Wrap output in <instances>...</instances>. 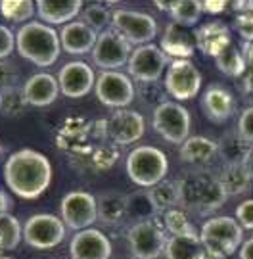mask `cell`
<instances>
[{"label":"cell","instance_id":"obj_3","mask_svg":"<svg viewBox=\"0 0 253 259\" xmlns=\"http://www.w3.org/2000/svg\"><path fill=\"white\" fill-rule=\"evenodd\" d=\"M16 47L21 58L38 67L54 65L62 52V42L56 29L42 21H29L23 27H19Z\"/></svg>","mask_w":253,"mask_h":259},{"label":"cell","instance_id":"obj_13","mask_svg":"<svg viewBox=\"0 0 253 259\" xmlns=\"http://www.w3.org/2000/svg\"><path fill=\"white\" fill-rule=\"evenodd\" d=\"M201 89V73L190 60H171L165 71V91L175 100H190Z\"/></svg>","mask_w":253,"mask_h":259},{"label":"cell","instance_id":"obj_12","mask_svg":"<svg viewBox=\"0 0 253 259\" xmlns=\"http://www.w3.org/2000/svg\"><path fill=\"white\" fill-rule=\"evenodd\" d=\"M132 54V45L121 37L113 27L106 29L98 35L96 47L92 50V62L104 71H117L119 67L129 64Z\"/></svg>","mask_w":253,"mask_h":259},{"label":"cell","instance_id":"obj_23","mask_svg":"<svg viewBox=\"0 0 253 259\" xmlns=\"http://www.w3.org/2000/svg\"><path fill=\"white\" fill-rule=\"evenodd\" d=\"M84 4L81 0H64V2H52V0H38L37 14L42 23L46 25H67L83 12Z\"/></svg>","mask_w":253,"mask_h":259},{"label":"cell","instance_id":"obj_38","mask_svg":"<svg viewBox=\"0 0 253 259\" xmlns=\"http://www.w3.org/2000/svg\"><path fill=\"white\" fill-rule=\"evenodd\" d=\"M19 83L18 67L10 64L8 60L0 62V94H6L10 91H16Z\"/></svg>","mask_w":253,"mask_h":259},{"label":"cell","instance_id":"obj_18","mask_svg":"<svg viewBox=\"0 0 253 259\" xmlns=\"http://www.w3.org/2000/svg\"><path fill=\"white\" fill-rule=\"evenodd\" d=\"M201 111L206 113L207 119L215 125L226 123L236 111L234 94L230 93L225 84L211 83L201 96Z\"/></svg>","mask_w":253,"mask_h":259},{"label":"cell","instance_id":"obj_39","mask_svg":"<svg viewBox=\"0 0 253 259\" xmlns=\"http://www.w3.org/2000/svg\"><path fill=\"white\" fill-rule=\"evenodd\" d=\"M165 94H167L165 87L161 89V87L158 83H142L140 98L146 104H156V108H158V106H161L163 102H167Z\"/></svg>","mask_w":253,"mask_h":259},{"label":"cell","instance_id":"obj_6","mask_svg":"<svg viewBox=\"0 0 253 259\" xmlns=\"http://www.w3.org/2000/svg\"><path fill=\"white\" fill-rule=\"evenodd\" d=\"M151 127L161 139L171 144H184L190 139L192 115L182 104L167 100L158 108H154Z\"/></svg>","mask_w":253,"mask_h":259},{"label":"cell","instance_id":"obj_10","mask_svg":"<svg viewBox=\"0 0 253 259\" xmlns=\"http://www.w3.org/2000/svg\"><path fill=\"white\" fill-rule=\"evenodd\" d=\"M60 213L67 229H73L75 232L84 231L98 221V202L90 192L73 190L62 198Z\"/></svg>","mask_w":253,"mask_h":259},{"label":"cell","instance_id":"obj_35","mask_svg":"<svg viewBox=\"0 0 253 259\" xmlns=\"http://www.w3.org/2000/svg\"><path fill=\"white\" fill-rule=\"evenodd\" d=\"M163 225L171 232V236H192V234H197L192 221H190V217H188V213L182 207H175V209H169L167 213H163Z\"/></svg>","mask_w":253,"mask_h":259},{"label":"cell","instance_id":"obj_30","mask_svg":"<svg viewBox=\"0 0 253 259\" xmlns=\"http://www.w3.org/2000/svg\"><path fill=\"white\" fill-rule=\"evenodd\" d=\"M219 181L226 196L244 194L251 188V177L245 173L242 165H225L219 171Z\"/></svg>","mask_w":253,"mask_h":259},{"label":"cell","instance_id":"obj_28","mask_svg":"<svg viewBox=\"0 0 253 259\" xmlns=\"http://www.w3.org/2000/svg\"><path fill=\"white\" fill-rule=\"evenodd\" d=\"M160 213H167L169 209L180 207V185L178 179H163L161 183L148 188Z\"/></svg>","mask_w":253,"mask_h":259},{"label":"cell","instance_id":"obj_55","mask_svg":"<svg viewBox=\"0 0 253 259\" xmlns=\"http://www.w3.org/2000/svg\"><path fill=\"white\" fill-rule=\"evenodd\" d=\"M251 190H253V179H251Z\"/></svg>","mask_w":253,"mask_h":259},{"label":"cell","instance_id":"obj_9","mask_svg":"<svg viewBox=\"0 0 253 259\" xmlns=\"http://www.w3.org/2000/svg\"><path fill=\"white\" fill-rule=\"evenodd\" d=\"M112 27L136 47L151 45V40L158 35V21L154 16L134 10H115L112 16Z\"/></svg>","mask_w":253,"mask_h":259},{"label":"cell","instance_id":"obj_19","mask_svg":"<svg viewBox=\"0 0 253 259\" xmlns=\"http://www.w3.org/2000/svg\"><path fill=\"white\" fill-rule=\"evenodd\" d=\"M21 93H23L27 106L46 108V106L56 102L58 94H60L58 77L46 73V71L31 75L25 81V84L21 87Z\"/></svg>","mask_w":253,"mask_h":259},{"label":"cell","instance_id":"obj_32","mask_svg":"<svg viewBox=\"0 0 253 259\" xmlns=\"http://www.w3.org/2000/svg\"><path fill=\"white\" fill-rule=\"evenodd\" d=\"M215 65L221 73L228 75V77H242V75L247 71L244 54H242V50L236 48L234 45H230V47L225 48L221 54L217 56Z\"/></svg>","mask_w":253,"mask_h":259},{"label":"cell","instance_id":"obj_4","mask_svg":"<svg viewBox=\"0 0 253 259\" xmlns=\"http://www.w3.org/2000/svg\"><path fill=\"white\" fill-rule=\"evenodd\" d=\"M167 156L156 146H138L127 156V175L140 188H154L167 177Z\"/></svg>","mask_w":253,"mask_h":259},{"label":"cell","instance_id":"obj_48","mask_svg":"<svg viewBox=\"0 0 253 259\" xmlns=\"http://www.w3.org/2000/svg\"><path fill=\"white\" fill-rule=\"evenodd\" d=\"M232 8L238 14H247V12H253V2H234Z\"/></svg>","mask_w":253,"mask_h":259},{"label":"cell","instance_id":"obj_29","mask_svg":"<svg viewBox=\"0 0 253 259\" xmlns=\"http://www.w3.org/2000/svg\"><path fill=\"white\" fill-rule=\"evenodd\" d=\"M251 144L242 139L238 133L226 135L225 139L219 142V156L225 165H242V161L251 152Z\"/></svg>","mask_w":253,"mask_h":259},{"label":"cell","instance_id":"obj_40","mask_svg":"<svg viewBox=\"0 0 253 259\" xmlns=\"http://www.w3.org/2000/svg\"><path fill=\"white\" fill-rule=\"evenodd\" d=\"M234 29L245 42H253V12L238 14L234 19Z\"/></svg>","mask_w":253,"mask_h":259},{"label":"cell","instance_id":"obj_27","mask_svg":"<svg viewBox=\"0 0 253 259\" xmlns=\"http://www.w3.org/2000/svg\"><path fill=\"white\" fill-rule=\"evenodd\" d=\"M206 251L204 244L199 240V234L192 236H171L165 248L167 259H199Z\"/></svg>","mask_w":253,"mask_h":259},{"label":"cell","instance_id":"obj_16","mask_svg":"<svg viewBox=\"0 0 253 259\" xmlns=\"http://www.w3.org/2000/svg\"><path fill=\"white\" fill-rule=\"evenodd\" d=\"M60 93L67 98H83L96 87V75L92 67L81 60L69 62L58 71Z\"/></svg>","mask_w":253,"mask_h":259},{"label":"cell","instance_id":"obj_14","mask_svg":"<svg viewBox=\"0 0 253 259\" xmlns=\"http://www.w3.org/2000/svg\"><path fill=\"white\" fill-rule=\"evenodd\" d=\"M96 98L106 108L125 110L134 100V84L121 71H102L96 79Z\"/></svg>","mask_w":253,"mask_h":259},{"label":"cell","instance_id":"obj_47","mask_svg":"<svg viewBox=\"0 0 253 259\" xmlns=\"http://www.w3.org/2000/svg\"><path fill=\"white\" fill-rule=\"evenodd\" d=\"M12 207V200H10V196L4 192V190H0V215L2 213H8V209Z\"/></svg>","mask_w":253,"mask_h":259},{"label":"cell","instance_id":"obj_46","mask_svg":"<svg viewBox=\"0 0 253 259\" xmlns=\"http://www.w3.org/2000/svg\"><path fill=\"white\" fill-rule=\"evenodd\" d=\"M240 259H253V238L245 240L240 248Z\"/></svg>","mask_w":253,"mask_h":259},{"label":"cell","instance_id":"obj_53","mask_svg":"<svg viewBox=\"0 0 253 259\" xmlns=\"http://www.w3.org/2000/svg\"><path fill=\"white\" fill-rule=\"evenodd\" d=\"M0 111H2V94H0Z\"/></svg>","mask_w":253,"mask_h":259},{"label":"cell","instance_id":"obj_50","mask_svg":"<svg viewBox=\"0 0 253 259\" xmlns=\"http://www.w3.org/2000/svg\"><path fill=\"white\" fill-rule=\"evenodd\" d=\"M244 91L253 94V71H245L244 75Z\"/></svg>","mask_w":253,"mask_h":259},{"label":"cell","instance_id":"obj_11","mask_svg":"<svg viewBox=\"0 0 253 259\" xmlns=\"http://www.w3.org/2000/svg\"><path fill=\"white\" fill-rule=\"evenodd\" d=\"M169 56L156 45H144L132 50L131 60L127 64L131 79L138 83H158L161 75L167 71Z\"/></svg>","mask_w":253,"mask_h":259},{"label":"cell","instance_id":"obj_2","mask_svg":"<svg viewBox=\"0 0 253 259\" xmlns=\"http://www.w3.org/2000/svg\"><path fill=\"white\" fill-rule=\"evenodd\" d=\"M180 185V207L197 215H211L226 202L228 196L223 190L219 173L211 171H190L178 179Z\"/></svg>","mask_w":253,"mask_h":259},{"label":"cell","instance_id":"obj_45","mask_svg":"<svg viewBox=\"0 0 253 259\" xmlns=\"http://www.w3.org/2000/svg\"><path fill=\"white\" fill-rule=\"evenodd\" d=\"M242 54H244L247 71H253V42H244V47H242Z\"/></svg>","mask_w":253,"mask_h":259},{"label":"cell","instance_id":"obj_49","mask_svg":"<svg viewBox=\"0 0 253 259\" xmlns=\"http://www.w3.org/2000/svg\"><path fill=\"white\" fill-rule=\"evenodd\" d=\"M242 167H244V171L247 173V175L251 177L253 179V148H251V152L245 156V159L242 161Z\"/></svg>","mask_w":253,"mask_h":259},{"label":"cell","instance_id":"obj_41","mask_svg":"<svg viewBox=\"0 0 253 259\" xmlns=\"http://www.w3.org/2000/svg\"><path fill=\"white\" fill-rule=\"evenodd\" d=\"M238 135L249 144H253V106L245 108L238 119Z\"/></svg>","mask_w":253,"mask_h":259},{"label":"cell","instance_id":"obj_42","mask_svg":"<svg viewBox=\"0 0 253 259\" xmlns=\"http://www.w3.org/2000/svg\"><path fill=\"white\" fill-rule=\"evenodd\" d=\"M236 221L242 225V229L253 231V198L244 200L236 207Z\"/></svg>","mask_w":253,"mask_h":259},{"label":"cell","instance_id":"obj_21","mask_svg":"<svg viewBox=\"0 0 253 259\" xmlns=\"http://www.w3.org/2000/svg\"><path fill=\"white\" fill-rule=\"evenodd\" d=\"M96 40H98V33L88 27L83 19H75V21L64 25L62 33H60L62 48L71 56L92 52L96 47Z\"/></svg>","mask_w":253,"mask_h":259},{"label":"cell","instance_id":"obj_24","mask_svg":"<svg viewBox=\"0 0 253 259\" xmlns=\"http://www.w3.org/2000/svg\"><path fill=\"white\" fill-rule=\"evenodd\" d=\"M178 156L188 165L204 167L219 156V144L207 137H190L184 144H180Z\"/></svg>","mask_w":253,"mask_h":259},{"label":"cell","instance_id":"obj_34","mask_svg":"<svg viewBox=\"0 0 253 259\" xmlns=\"http://www.w3.org/2000/svg\"><path fill=\"white\" fill-rule=\"evenodd\" d=\"M35 12H37V4L31 0H2L0 2V14L14 23L25 25L33 18Z\"/></svg>","mask_w":253,"mask_h":259},{"label":"cell","instance_id":"obj_37","mask_svg":"<svg viewBox=\"0 0 253 259\" xmlns=\"http://www.w3.org/2000/svg\"><path fill=\"white\" fill-rule=\"evenodd\" d=\"M25 98H23V93L21 89H16V91H10V93L2 94V111L8 115V117H16V115H21L23 110H25Z\"/></svg>","mask_w":253,"mask_h":259},{"label":"cell","instance_id":"obj_56","mask_svg":"<svg viewBox=\"0 0 253 259\" xmlns=\"http://www.w3.org/2000/svg\"><path fill=\"white\" fill-rule=\"evenodd\" d=\"M0 152H2V150H0Z\"/></svg>","mask_w":253,"mask_h":259},{"label":"cell","instance_id":"obj_44","mask_svg":"<svg viewBox=\"0 0 253 259\" xmlns=\"http://www.w3.org/2000/svg\"><path fill=\"white\" fill-rule=\"evenodd\" d=\"M226 8V2H213V0H206L204 2V12L206 14H223Z\"/></svg>","mask_w":253,"mask_h":259},{"label":"cell","instance_id":"obj_33","mask_svg":"<svg viewBox=\"0 0 253 259\" xmlns=\"http://www.w3.org/2000/svg\"><path fill=\"white\" fill-rule=\"evenodd\" d=\"M0 236H2V251H12L18 248L23 238V225L19 223L18 217H14L12 213L0 215Z\"/></svg>","mask_w":253,"mask_h":259},{"label":"cell","instance_id":"obj_8","mask_svg":"<svg viewBox=\"0 0 253 259\" xmlns=\"http://www.w3.org/2000/svg\"><path fill=\"white\" fill-rule=\"evenodd\" d=\"M66 223L52 213L31 215L23 225V240L35 250H52L66 240Z\"/></svg>","mask_w":253,"mask_h":259},{"label":"cell","instance_id":"obj_54","mask_svg":"<svg viewBox=\"0 0 253 259\" xmlns=\"http://www.w3.org/2000/svg\"><path fill=\"white\" fill-rule=\"evenodd\" d=\"M0 251H2V236H0Z\"/></svg>","mask_w":253,"mask_h":259},{"label":"cell","instance_id":"obj_5","mask_svg":"<svg viewBox=\"0 0 253 259\" xmlns=\"http://www.w3.org/2000/svg\"><path fill=\"white\" fill-rule=\"evenodd\" d=\"M199 240L206 251L217 253L221 257L232 255L238 246L244 242V229L234 217H211L204 223L199 231Z\"/></svg>","mask_w":253,"mask_h":259},{"label":"cell","instance_id":"obj_25","mask_svg":"<svg viewBox=\"0 0 253 259\" xmlns=\"http://www.w3.org/2000/svg\"><path fill=\"white\" fill-rule=\"evenodd\" d=\"M158 215H160V209H158L148 188L134 190L131 194H127V217H125V221H131L132 225H136L142 221L158 219Z\"/></svg>","mask_w":253,"mask_h":259},{"label":"cell","instance_id":"obj_26","mask_svg":"<svg viewBox=\"0 0 253 259\" xmlns=\"http://www.w3.org/2000/svg\"><path fill=\"white\" fill-rule=\"evenodd\" d=\"M98 202V219L106 225H119L127 217V194L117 190H108L96 198Z\"/></svg>","mask_w":253,"mask_h":259},{"label":"cell","instance_id":"obj_36","mask_svg":"<svg viewBox=\"0 0 253 259\" xmlns=\"http://www.w3.org/2000/svg\"><path fill=\"white\" fill-rule=\"evenodd\" d=\"M81 16H83L84 23L100 35V33H104L106 29H110V25H112L113 12H110L100 2H96V4H86L83 12H81Z\"/></svg>","mask_w":253,"mask_h":259},{"label":"cell","instance_id":"obj_52","mask_svg":"<svg viewBox=\"0 0 253 259\" xmlns=\"http://www.w3.org/2000/svg\"><path fill=\"white\" fill-rule=\"evenodd\" d=\"M0 259H12V257H10V255H6V253H2V251H0Z\"/></svg>","mask_w":253,"mask_h":259},{"label":"cell","instance_id":"obj_43","mask_svg":"<svg viewBox=\"0 0 253 259\" xmlns=\"http://www.w3.org/2000/svg\"><path fill=\"white\" fill-rule=\"evenodd\" d=\"M16 48V35L6 25H0V62L6 60Z\"/></svg>","mask_w":253,"mask_h":259},{"label":"cell","instance_id":"obj_51","mask_svg":"<svg viewBox=\"0 0 253 259\" xmlns=\"http://www.w3.org/2000/svg\"><path fill=\"white\" fill-rule=\"evenodd\" d=\"M199 259H225V257H221V255H217V253H209V251H204V253L199 255Z\"/></svg>","mask_w":253,"mask_h":259},{"label":"cell","instance_id":"obj_17","mask_svg":"<svg viewBox=\"0 0 253 259\" xmlns=\"http://www.w3.org/2000/svg\"><path fill=\"white\" fill-rule=\"evenodd\" d=\"M71 259H110L112 242L98 229H84L75 232L69 244Z\"/></svg>","mask_w":253,"mask_h":259},{"label":"cell","instance_id":"obj_7","mask_svg":"<svg viewBox=\"0 0 253 259\" xmlns=\"http://www.w3.org/2000/svg\"><path fill=\"white\" fill-rule=\"evenodd\" d=\"M127 240L134 259H158L165 253L169 238L165 234V225H161L160 219H150L131 225Z\"/></svg>","mask_w":253,"mask_h":259},{"label":"cell","instance_id":"obj_20","mask_svg":"<svg viewBox=\"0 0 253 259\" xmlns=\"http://www.w3.org/2000/svg\"><path fill=\"white\" fill-rule=\"evenodd\" d=\"M196 48L206 56L217 58L225 48L232 45V31L226 23L221 21H207L194 31Z\"/></svg>","mask_w":253,"mask_h":259},{"label":"cell","instance_id":"obj_31","mask_svg":"<svg viewBox=\"0 0 253 259\" xmlns=\"http://www.w3.org/2000/svg\"><path fill=\"white\" fill-rule=\"evenodd\" d=\"M167 14L171 16L173 23L182 25V27H192L199 21L201 14H204V2H197V0L169 2Z\"/></svg>","mask_w":253,"mask_h":259},{"label":"cell","instance_id":"obj_22","mask_svg":"<svg viewBox=\"0 0 253 259\" xmlns=\"http://www.w3.org/2000/svg\"><path fill=\"white\" fill-rule=\"evenodd\" d=\"M161 50L173 60H190L196 50V35L190 27H182L177 23H169L163 37H161Z\"/></svg>","mask_w":253,"mask_h":259},{"label":"cell","instance_id":"obj_1","mask_svg":"<svg viewBox=\"0 0 253 259\" xmlns=\"http://www.w3.org/2000/svg\"><path fill=\"white\" fill-rule=\"evenodd\" d=\"M4 181L21 200H37L52 181L50 159L37 150L21 148L4 163Z\"/></svg>","mask_w":253,"mask_h":259},{"label":"cell","instance_id":"obj_15","mask_svg":"<svg viewBox=\"0 0 253 259\" xmlns=\"http://www.w3.org/2000/svg\"><path fill=\"white\" fill-rule=\"evenodd\" d=\"M106 127V135L115 142V144H132L136 140H140L144 137L146 131V123L142 113L134 110H115L112 113V117H108V121L104 123Z\"/></svg>","mask_w":253,"mask_h":259}]
</instances>
